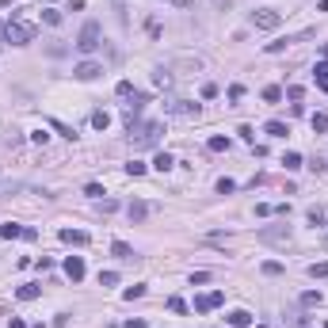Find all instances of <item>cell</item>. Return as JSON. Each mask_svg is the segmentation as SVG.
I'll return each mask as SVG.
<instances>
[{"mask_svg":"<svg viewBox=\"0 0 328 328\" xmlns=\"http://www.w3.org/2000/svg\"><path fill=\"white\" fill-rule=\"evenodd\" d=\"M233 191H237L233 180H218V195H233Z\"/></svg>","mask_w":328,"mask_h":328,"instance_id":"obj_30","label":"cell"},{"mask_svg":"<svg viewBox=\"0 0 328 328\" xmlns=\"http://www.w3.org/2000/svg\"><path fill=\"white\" fill-rule=\"evenodd\" d=\"M114 92H118V96H122V100H134V96H138V92H134V84H130V80H118V88H114Z\"/></svg>","mask_w":328,"mask_h":328,"instance_id":"obj_24","label":"cell"},{"mask_svg":"<svg viewBox=\"0 0 328 328\" xmlns=\"http://www.w3.org/2000/svg\"><path fill=\"white\" fill-rule=\"evenodd\" d=\"M309 275H313V279H328V259H321V263H309Z\"/></svg>","mask_w":328,"mask_h":328,"instance_id":"obj_23","label":"cell"},{"mask_svg":"<svg viewBox=\"0 0 328 328\" xmlns=\"http://www.w3.org/2000/svg\"><path fill=\"white\" fill-rule=\"evenodd\" d=\"M42 19L50 23V27H57V23H61V12H54V8H50V12H42Z\"/></svg>","mask_w":328,"mask_h":328,"instance_id":"obj_36","label":"cell"},{"mask_svg":"<svg viewBox=\"0 0 328 328\" xmlns=\"http://www.w3.org/2000/svg\"><path fill=\"white\" fill-rule=\"evenodd\" d=\"M31 142H35V145H46V142H50V134H46V130H35V134H31Z\"/></svg>","mask_w":328,"mask_h":328,"instance_id":"obj_39","label":"cell"},{"mask_svg":"<svg viewBox=\"0 0 328 328\" xmlns=\"http://www.w3.org/2000/svg\"><path fill=\"white\" fill-rule=\"evenodd\" d=\"M259 271L275 279V275H283V263H279V259H263V267H259Z\"/></svg>","mask_w":328,"mask_h":328,"instance_id":"obj_20","label":"cell"},{"mask_svg":"<svg viewBox=\"0 0 328 328\" xmlns=\"http://www.w3.org/2000/svg\"><path fill=\"white\" fill-rule=\"evenodd\" d=\"M160 134H164V122H138V126L130 130V138H134V149H149V145L160 142Z\"/></svg>","mask_w":328,"mask_h":328,"instance_id":"obj_2","label":"cell"},{"mask_svg":"<svg viewBox=\"0 0 328 328\" xmlns=\"http://www.w3.org/2000/svg\"><path fill=\"white\" fill-rule=\"evenodd\" d=\"M301 301H305V305H321V294H317V290H305V294H301Z\"/></svg>","mask_w":328,"mask_h":328,"instance_id":"obj_35","label":"cell"},{"mask_svg":"<svg viewBox=\"0 0 328 328\" xmlns=\"http://www.w3.org/2000/svg\"><path fill=\"white\" fill-rule=\"evenodd\" d=\"M4 42H12V46H27V42H35V23L15 15L12 23L4 27Z\"/></svg>","mask_w":328,"mask_h":328,"instance_id":"obj_1","label":"cell"},{"mask_svg":"<svg viewBox=\"0 0 328 328\" xmlns=\"http://www.w3.org/2000/svg\"><path fill=\"white\" fill-rule=\"evenodd\" d=\"M126 328H149L145 321H126Z\"/></svg>","mask_w":328,"mask_h":328,"instance_id":"obj_42","label":"cell"},{"mask_svg":"<svg viewBox=\"0 0 328 328\" xmlns=\"http://www.w3.org/2000/svg\"><path fill=\"white\" fill-rule=\"evenodd\" d=\"M118 283V271H100V286H114Z\"/></svg>","mask_w":328,"mask_h":328,"instance_id":"obj_29","label":"cell"},{"mask_svg":"<svg viewBox=\"0 0 328 328\" xmlns=\"http://www.w3.org/2000/svg\"><path fill=\"white\" fill-rule=\"evenodd\" d=\"M142 294H145V286H126V290H122V298H126V301L142 298Z\"/></svg>","mask_w":328,"mask_h":328,"instance_id":"obj_28","label":"cell"},{"mask_svg":"<svg viewBox=\"0 0 328 328\" xmlns=\"http://www.w3.org/2000/svg\"><path fill=\"white\" fill-rule=\"evenodd\" d=\"M100 210H103V214H114V210H118V202H114V199H103Z\"/></svg>","mask_w":328,"mask_h":328,"instance_id":"obj_40","label":"cell"},{"mask_svg":"<svg viewBox=\"0 0 328 328\" xmlns=\"http://www.w3.org/2000/svg\"><path fill=\"white\" fill-rule=\"evenodd\" d=\"M57 237H61L65 244H73V248H84V244H88V233H84V229H61Z\"/></svg>","mask_w":328,"mask_h":328,"instance_id":"obj_8","label":"cell"},{"mask_svg":"<svg viewBox=\"0 0 328 328\" xmlns=\"http://www.w3.org/2000/svg\"><path fill=\"white\" fill-rule=\"evenodd\" d=\"M321 57H325V61H328V42H325V46H321Z\"/></svg>","mask_w":328,"mask_h":328,"instance_id":"obj_45","label":"cell"},{"mask_svg":"<svg viewBox=\"0 0 328 328\" xmlns=\"http://www.w3.org/2000/svg\"><path fill=\"white\" fill-rule=\"evenodd\" d=\"M65 275H69L73 283H80V279H84V259H80V256H69V259H65Z\"/></svg>","mask_w":328,"mask_h":328,"instance_id":"obj_9","label":"cell"},{"mask_svg":"<svg viewBox=\"0 0 328 328\" xmlns=\"http://www.w3.org/2000/svg\"><path fill=\"white\" fill-rule=\"evenodd\" d=\"M225 325H233V328H248V325H252V313H248V309H233V313L225 317Z\"/></svg>","mask_w":328,"mask_h":328,"instance_id":"obj_10","label":"cell"},{"mask_svg":"<svg viewBox=\"0 0 328 328\" xmlns=\"http://www.w3.org/2000/svg\"><path fill=\"white\" fill-rule=\"evenodd\" d=\"M50 126H54L57 134H61V138H76V134H73V126H65V122H57V118H50Z\"/></svg>","mask_w":328,"mask_h":328,"instance_id":"obj_26","label":"cell"},{"mask_svg":"<svg viewBox=\"0 0 328 328\" xmlns=\"http://www.w3.org/2000/svg\"><path fill=\"white\" fill-rule=\"evenodd\" d=\"M172 164H176V160H172V153H157V157H153V168H157V172H168Z\"/></svg>","mask_w":328,"mask_h":328,"instance_id":"obj_17","label":"cell"},{"mask_svg":"<svg viewBox=\"0 0 328 328\" xmlns=\"http://www.w3.org/2000/svg\"><path fill=\"white\" fill-rule=\"evenodd\" d=\"M92 126L107 130V126H111V114H107V111H92Z\"/></svg>","mask_w":328,"mask_h":328,"instance_id":"obj_18","label":"cell"},{"mask_svg":"<svg viewBox=\"0 0 328 328\" xmlns=\"http://www.w3.org/2000/svg\"><path fill=\"white\" fill-rule=\"evenodd\" d=\"M313 130H317V134H325V130H328V114H313Z\"/></svg>","mask_w":328,"mask_h":328,"instance_id":"obj_33","label":"cell"},{"mask_svg":"<svg viewBox=\"0 0 328 328\" xmlns=\"http://www.w3.org/2000/svg\"><path fill=\"white\" fill-rule=\"evenodd\" d=\"M168 4H176V8H191V0H168Z\"/></svg>","mask_w":328,"mask_h":328,"instance_id":"obj_43","label":"cell"},{"mask_svg":"<svg viewBox=\"0 0 328 328\" xmlns=\"http://www.w3.org/2000/svg\"><path fill=\"white\" fill-rule=\"evenodd\" d=\"M286 46H290V42H286V38H279V42H267V54H283Z\"/></svg>","mask_w":328,"mask_h":328,"instance_id":"obj_37","label":"cell"},{"mask_svg":"<svg viewBox=\"0 0 328 328\" xmlns=\"http://www.w3.org/2000/svg\"><path fill=\"white\" fill-rule=\"evenodd\" d=\"M12 328H27V325H23V321H19V317H12Z\"/></svg>","mask_w":328,"mask_h":328,"instance_id":"obj_44","label":"cell"},{"mask_svg":"<svg viewBox=\"0 0 328 328\" xmlns=\"http://www.w3.org/2000/svg\"><path fill=\"white\" fill-rule=\"evenodd\" d=\"M153 80H157L160 88H168V84H172V73H168V69H157V73H153Z\"/></svg>","mask_w":328,"mask_h":328,"instance_id":"obj_27","label":"cell"},{"mask_svg":"<svg viewBox=\"0 0 328 328\" xmlns=\"http://www.w3.org/2000/svg\"><path fill=\"white\" fill-rule=\"evenodd\" d=\"M84 195H88V199H103V187H100V183H88Z\"/></svg>","mask_w":328,"mask_h":328,"instance_id":"obj_34","label":"cell"},{"mask_svg":"<svg viewBox=\"0 0 328 328\" xmlns=\"http://www.w3.org/2000/svg\"><path fill=\"white\" fill-rule=\"evenodd\" d=\"M111 252H114L118 259H134V248H130L126 241H114V244H111Z\"/></svg>","mask_w":328,"mask_h":328,"instance_id":"obj_15","label":"cell"},{"mask_svg":"<svg viewBox=\"0 0 328 328\" xmlns=\"http://www.w3.org/2000/svg\"><path fill=\"white\" fill-rule=\"evenodd\" d=\"M76 50H80V54H96V50H100V23H96V19H88L84 27H80Z\"/></svg>","mask_w":328,"mask_h":328,"instance_id":"obj_3","label":"cell"},{"mask_svg":"<svg viewBox=\"0 0 328 328\" xmlns=\"http://www.w3.org/2000/svg\"><path fill=\"white\" fill-rule=\"evenodd\" d=\"M313 80H317V88H325V92H328V61H317Z\"/></svg>","mask_w":328,"mask_h":328,"instance_id":"obj_13","label":"cell"},{"mask_svg":"<svg viewBox=\"0 0 328 328\" xmlns=\"http://www.w3.org/2000/svg\"><path fill=\"white\" fill-rule=\"evenodd\" d=\"M206 145H210V153H225V149H229V138H221V134H214V138H210V142H206Z\"/></svg>","mask_w":328,"mask_h":328,"instance_id":"obj_19","label":"cell"},{"mask_svg":"<svg viewBox=\"0 0 328 328\" xmlns=\"http://www.w3.org/2000/svg\"><path fill=\"white\" fill-rule=\"evenodd\" d=\"M263 100H267V103H279V100H283V88H279V84H267V88H263Z\"/></svg>","mask_w":328,"mask_h":328,"instance_id":"obj_21","label":"cell"},{"mask_svg":"<svg viewBox=\"0 0 328 328\" xmlns=\"http://www.w3.org/2000/svg\"><path fill=\"white\" fill-rule=\"evenodd\" d=\"M301 96H305V92H301V88H298V84H290V88H286V100H294V103H298V100H301Z\"/></svg>","mask_w":328,"mask_h":328,"instance_id":"obj_38","label":"cell"},{"mask_svg":"<svg viewBox=\"0 0 328 328\" xmlns=\"http://www.w3.org/2000/svg\"><path fill=\"white\" fill-rule=\"evenodd\" d=\"M325 328H328V321H325Z\"/></svg>","mask_w":328,"mask_h":328,"instance_id":"obj_47","label":"cell"},{"mask_svg":"<svg viewBox=\"0 0 328 328\" xmlns=\"http://www.w3.org/2000/svg\"><path fill=\"white\" fill-rule=\"evenodd\" d=\"M126 176H145V164H142V160H130V164H126Z\"/></svg>","mask_w":328,"mask_h":328,"instance_id":"obj_32","label":"cell"},{"mask_svg":"<svg viewBox=\"0 0 328 328\" xmlns=\"http://www.w3.org/2000/svg\"><path fill=\"white\" fill-rule=\"evenodd\" d=\"M100 73H103V65H100V61H80V65L73 69V76H76V80H96Z\"/></svg>","mask_w":328,"mask_h":328,"instance_id":"obj_6","label":"cell"},{"mask_svg":"<svg viewBox=\"0 0 328 328\" xmlns=\"http://www.w3.org/2000/svg\"><path fill=\"white\" fill-rule=\"evenodd\" d=\"M172 114H180V118H199V103H187V100H172L168 103Z\"/></svg>","mask_w":328,"mask_h":328,"instance_id":"obj_7","label":"cell"},{"mask_svg":"<svg viewBox=\"0 0 328 328\" xmlns=\"http://www.w3.org/2000/svg\"><path fill=\"white\" fill-rule=\"evenodd\" d=\"M0 38H4V23H0Z\"/></svg>","mask_w":328,"mask_h":328,"instance_id":"obj_46","label":"cell"},{"mask_svg":"<svg viewBox=\"0 0 328 328\" xmlns=\"http://www.w3.org/2000/svg\"><path fill=\"white\" fill-rule=\"evenodd\" d=\"M126 218H130V221H145V218H149V206H145V202H130Z\"/></svg>","mask_w":328,"mask_h":328,"instance_id":"obj_11","label":"cell"},{"mask_svg":"<svg viewBox=\"0 0 328 328\" xmlns=\"http://www.w3.org/2000/svg\"><path fill=\"white\" fill-rule=\"evenodd\" d=\"M309 225H313V229L325 225V210H321V206H313V210H309Z\"/></svg>","mask_w":328,"mask_h":328,"instance_id":"obj_25","label":"cell"},{"mask_svg":"<svg viewBox=\"0 0 328 328\" xmlns=\"http://www.w3.org/2000/svg\"><path fill=\"white\" fill-rule=\"evenodd\" d=\"M283 164H286V172H298L301 168V153H286Z\"/></svg>","mask_w":328,"mask_h":328,"instance_id":"obj_22","label":"cell"},{"mask_svg":"<svg viewBox=\"0 0 328 328\" xmlns=\"http://www.w3.org/2000/svg\"><path fill=\"white\" fill-rule=\"evenodd\" d=\"M15 294H19V301H35L38 294H42V286H19Z\"/></svg>","mask_w":328,"mask_h":328,"instance_id":"obj_16","label":"cell"},{"mask_svg":"<svg viewBox=\"0 0 328 328\" xmlns=\"http://www.w3.org/2000/svg\"><path fill=\"white\" fill-rule=\"evenodd\" d=\"M168 309L172 313H187V301L183 298H168Z\"/></svg>","mask_w":328,"mask_h":328,"instance_id":"obj_31","label":"cell"},{"mask_svg":"<svg viewBox=\"0 0 328 328\" xmlns=\"http://www.w3.org/2000/svg\"><path fill=\"white\" fill-rule=\"evenodd\" d=\"M218 305H225V294H221V290H214V294H202V298H195V313H210V309H218Z\"/></svg>","mask_w":328,"mask_h":328,"instance_id":"obj_5","label":"cell"},{"mask_svg":"<svg viewBox=\"0 0 328 328\" xmlns=\"http://www.w3.org/2000/svg\"><path fill=\"white\" fill-rule=\"evenodd\" d=\"M0 237H4V241H15V237H23V225L8 221V225H0Z\"/></svg>","mask_w":328,"mask_h":328,"instance_id":"obj_14","label":"cell"},{"mask_svg":"<svg viewBox=\"0 0 328 328\" xmlns=\"http://www.w3.org/2000/svg\"><path fill=\"white\" fill-rule=\"evenodd\" d=\"M263 134H267V138H286V134H290V126H286V122H279V118H271V122L263 126Z\"/></svg>","mask_w":328,"mask_h":328,"instance_id":"obj_12","label":"cell"},{"mask_svg":"<svg viewBox=\"0 0 328 328\" xmlns=\"http://www.w3.org/2000/svg\"><path fill=\"white\" fill-rule=\"evenodd\" d=\"M252 23H256L259 31H279L283 15H279V12H271V8H259V12H252Z\"/></svg>","mask_w":328,"mask_h":328,"instance_id":"obj_4","label":"cell"},{"mask_svg":"<svg viewBox=\"0 0 328 328\" xmlns=\"http://www.w3.org/2000/svg\"><path fill=\"white\" fill-rule=\"evenodd\" d=\"M218 96V84H202V100H214Z\"/></svg>","mask_w":328,"mask_h":328,"instance_id":"obj_41","label":"cell"}]
</instances>
